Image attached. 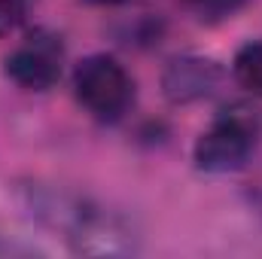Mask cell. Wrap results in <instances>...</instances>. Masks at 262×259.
I'll return each mask as SVG.
<instances>
[{"label": "cell", "mask_w": 262, "mask_h": 259, "mask_svg": "<svg viewBox=\"0 0 262 259\" xmlns=\"http://www.w3.org/2000/svg\"><path fill=\"white\" fill-rule=\"evenodd\" d=\"M220 82H223L220 61L207 55H177L168 61L162 73V95L171 104L183 107V104H195L213 95Z\"/></svg>", "instance_id": "5"}, {"label": "cell", "mask_w": 262, "mask_h": 259, "mask_svg": "<svg viewBox=\"0 0 262 259\" xmlns=\"http://www.w3.org/2000/svg\"><path fill=\"white\" fill-rule=\"evenodd\" d=\"M89 3H104V6H119V3H131V0H89Z\"/></svg>", "instance_id": "10"}, {"label": "cell", "mask_w": 262, "mask_h": 259, "mask_svg": "<svg viewBox=\"0 0 262 259\" xmlns=\"http://www.w3.org/2000/svg\"><path fill=\"white\" fill-rule=\"evenodd\" d=\"M232 76L244 92H250L253 98H262V40H250L235 52Z\"/></svg>", "instance_id": "6"}, {"label": "cell", "mask_w": 262, "mask_h": 259, "mask_svg": "<svg viewBox=\"0 0 262 259\" xmlns=\"http://www.w3.org/2000/svg\"><path fill=\"white\" fill-rule=\"evenodd\" d=\"M189 12H195L198 18H204V21H220V18H232L241 6H244V0H180Z\"/></svg>", "instance_id": "7"}, {"label": "cell", "mask_w": 262, "mask_h": 259, "mask_svg": "<svg viewBox=\"0 0 262 259\" xmlns=\"http://www.w3.org/2000/svg\"><path fill=\"white\" fill-rule=\"evenodd\" d=\"M25 207L43 226L61 232L67 244L85 256H125L137 253L140 235L128 220L85 195L52 189V186H28Z\"/></svg>", "instance_id": "1"}, {"label": "cell", "mask_w": 262, "mask_h": 259, "mask_svg": "<svg viewBox=\"0 0 262 259\" xmlns=\"http://www.w3.org/2000/svg\"><path fill=\"white\" fill-rule=\"evenodd\" d=\"M25 18V0H0V37L12 34Z\"/></svg>", "instance_id": "8"}, {"label": "cell", "mask_w": 262, "mask_h": 259, "mask_svg": "<svg viewBox=\"0 0 262 259\" xmlns=\"http://www.w3.org/2000/svg\"><path fill=\"white\" fill-rule=\"evenodd\" d=\"M37 253H43L37 244H25V241H6V238H0V259H12V256H37Z\"/></svg>", "instance_id": "9"}, {"label": "cell", "mask_w": 262, "mask_h": 259, "mask_svg": "<svg viewBox=\"0 0 262 259\" xmlns=\"http://www.w3.org/2000/svg\"><path fill=\"white\" fill-rule=\"evenodd\" d=\"M76 101L101 122H116L134 101V79L113 55H89L73 67Z\"/></svg>", "instance_id": "2"}, {"label": "cell", "mask_w": 262, "mask_h": 259, "mask_svg": "<svg viewBox=\"0 0 262 259\" xmlns=\"http://www.w3.org/2000/svg\"><path fill=\"white\" fill-rule=\"evenodd\" d=\"M3 73L25 92H46L61 76V43L46 34H34L25 46L3 58Z\"/></svg>", "instance_id": "4"}, {"label": "cell", "mask_w": 262, "mask_h": 259, "mask_svg": "<svg viewBox=\"0 0 262 259\" xmlns=\"http://www.w3.org/2000/svg\"><path fill=\"white\" fill-rule=\"evenodd\" d=\"M256 146V122L247 110L223 113L192 146L195 168L204 174H232L241 171Z\"/></svg>", "instance_id": "3"}]
</instances>
